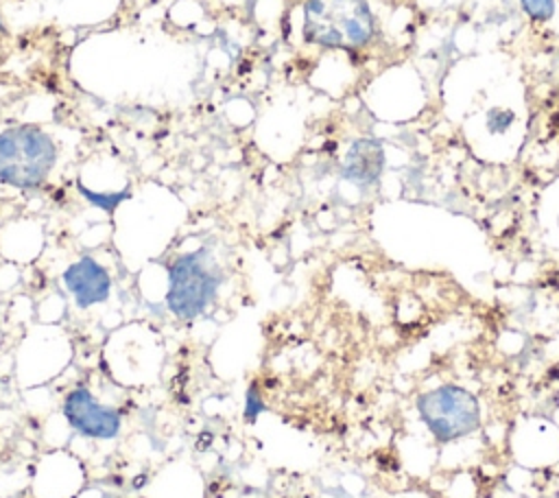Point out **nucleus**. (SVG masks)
I'll use <instances>...</instances> for the list:
<instances>
[{"label":"nucleus","instance_id":"f257e3e1","mask_svg":"<svg viewBox=\"0 0 559 498\" xmlns=\"http://www.w3.org/2000/svg\"><path fill=\"white\" fill-rule=\"evenodd\" d=\"M223 266L210 247L179 253L166 271V308L179 321L203 317L223 286Z\"/></svg>","mask_w":559,"mask_h":498},{"label":"nucleus","instance_id":"0eeeda50","mask_svg":"<svg viewBox=\"0 0 559 498\" xmlns=\"http://www.w3.org/2000/svg\"><path fill=\"white\" fill-rule=\"evenodd\" d=\"M382 170H384V149L373 138L354 140L341 164L343 179L362 188L376 183Z\"/></svg>","mask_w":559,"mask_h":498},{"label":"nucleus","instance_id":"20e7f679","mask_svg":"<svg viewBox=\"0 0 559 498\" xmlns=\"http://www.w3.org/2000/svg\"><path fill=\"white\" fill-rule=\"evenodd\" d=\"M417 413L421 424L439 443L469 437L480 426L478 400L456 384H439L419 393Z\"/></svg>","mask_w":559,"mask_h":498},{"label":"nucleus","instance_id":"423d86ee","mask_svg":"<svg viewBox=\"0 0 559 498\" xmlns=\"http://www.w3.org/2000/svg\"><path fill=\"white\" fill-rule=\"evenodd\" d=\"M61 282L79 310L105 304L114 288L111 273L94 256H81L70 262L61 273Z\"/></svg>","mask_w":559,"mask_h":498},{"label":"nucleus","instance_id":"6e6552de","mask_svg":"<svg viewBox=\"0 0 559 498\" xmlns=\"http://www.w3.org/2000/svg\"><path fill=\"white\" fill-rule=\"evenodd\" d=\"M79 190L83 192V197L90 203H94L96 208H100L105 212H114L122 201H127L131 197V192H92L83 183H79Z\"/></svg>","mask_w":559,"mask_h":498},{"label":"nucleus","instance_id":"f03ea898","mask_svg":"<svg viewBox=\"0 0 559 498\" xmlns=\"http://www.w3.org/2000/svg\"><path fill=\"white\" fill-rule=\"evenodd\" d=\"M301 35L325 50H360L376 37L367 0H306Z\"/></svg>","mask_w":559,"mask_h":498},{"label":"nucleus","instance_id":"7ed1b4c3","mask_svg":"<svg viewBox=\"0 0 559 498\" xmlns=\"http://www.w3.org/2000/svg\"><path fill=\"white\" fill-rule=\"evenodd\" d=\"M59 149L39 127L17 124L0 131V181L17 190L44 186L57 164Z\"/></svg>","mask_w":559,"mask_h":498},{"label":"nucleus","instance_id":"9d476101","mask_svg":"<svg viewBox=\"0 0 559 498\" xmlns=\"http://www.w3.org/2000/svg\"><path fill=\"white\" fill-rule=\"evenodd\" d=\"M262 411H264L262 395H260L258 387L251 384V387L247 389V398H245V419H247V422H255Z\"/></svg>","mask_w":559,"mask_h":498},{"label":"nucleus","instance_id":"1a4fd4ad","mask_svg":"<svg viewBox=\"0 0 559 498\" xmlns=\"http://www.w3.org/2000/svg\"><path fill=\"white\" fill-rule=\"evenodd\" d=\"M520 7L535 22H546L555 13V0H520Z\"/></svg>","mask_w":559,"mask_h":498},{"label":"nucleus","instance_id":"39448f33","mask_svg":"<svg viewBox=\"0 0 559 498\" xmlns=\"http://www.w3.org/2000/svg\"><path fill=\"white\" fill-rule=\"evenodd\" d=\"M61 417L87 441H114L122 435V413L103 402L90 387L74 384L61 400Z\"/></svg>","mask_w":559,"mask_h":498}]
</instances>
